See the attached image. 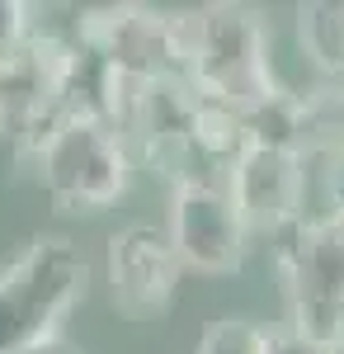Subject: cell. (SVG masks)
<instances>
[{
	"instance_id": "cell-1",
	"label": "cell",
	"mask_w": 344,
	"mask_h": 354,
	"mask_svg": "<svg viewBox=\"0 0 344 354\" xmlns=\"http://www.w3.org/2000/svg\"><path fill=\"white\" fill-rule=\"evenodd\" d=\"M90 288V260L71 236H33L0 270V354H33L61 335Z\"/></svg>"
},
{
	"instance_id": "cell-2",
	"label": "cell",
	"mask_w": 344,
	"mask_h": 354,
	"mask_svg": "<svg viewBox=\"0 0 344 354\" xmlns=\"http://www.w3.org/2000/svg\"><path fill=\"white\" fill-rule=\"evenodd\" d=\"M189 85L236 113L260 109L283 90L269 62V28L260 10L231 0L189 10Z\"/></svg>"
},
{
	"instance_id": "cell-3",
	"label": "cell",
	"mask_w": 344,
	"mask_h": 354,
	"mask_svg": "<svg viewBox=\"0 0 344 354\" xmlns=\"http://www.w3.org/2000/svg\"><path fill=\"white\" fill-rule=\"evenodd\" d=\"M76 33L38 28L10 62H0V142L33 165L61 118L76 113Z\"/></svg>"
},
{
	"instance_id": "cell-4",
	"label": "cell",
	"mask_w": 344,
	"mask_h": 354,
	"mask_svg": "<svg viewBox=\"0 0 344 354\" xmlns=\"http://www.w3.org/2000/svg\"><path fill=\"white\" fill-rule=\"evenodd\" d=\"M137 156L123 128H113L99 113H71L57 123V133L43 142L33 175L43 194L66 213H104L133 185Z\"/></svg>"
},
{
	"instance_id": "cell-5",
	"label": "cell",
	"mask_w": 344,
	"mask_h": 354,
	"mask_svg": "<svg viewBox=\"0 0 344 354\" xmlns=\"http://www.w3.org/2000/svg\"><path fill=\"white\" fill-rule=\"evenodd\" d=\"M288 298V326L344 350V222L312 213L274 245Z\"/></svg>"
},
{
	"instance_id": "cell-6",
	"label": "cell",
	"mask_w": 344,
	"mask_h": 354,
	"mask_svg": "<svg viewBox=\"0 0 344 354\" xmlns=\"http://www.w3.org/2000/svg\"><path fill=\"white\" fill-rule=\"evenodd\" d=\"M76 43L128 81H189V10H151V5H95L80 10Z\"/></svg>"
},
{
	"instance_id": "cell-7",
	"label": "cell",
	"mask_w": 344,
	"mask_h": 354,
	"mask_svg": "<svg viewBox=\"0 0 344 354\" xmlns=\"http://www.w3.org/2000/svg\"><path fill=\"white\" fill-rule=\"evenodd\" d=\"M198 109H203V95L184 76H165V81H146L137 90L133 118L123 128L137 165L170 180L175 189L189 180H212L203 175L208 161L198 151Z\"/></svg>"
},
{
	"instance_id": "cell-8",
	"label": "cell",
	"mask_w": 344,
	"mask_h": 354,
	"mask_svg": "<svg viewBox=\"0 0 344 354\" xmlns=\"http://www.w3.org/2000/svg\"><path fill=\"white\" fill-rule=\"evenodd\" d=\"M170 241L184 270L236 274L250 250V227L240 218L227 180H189L170 194Z\"/></svg>"
},
{
	"instance_id": "cell-9",
	"label": "cell",
	"mask_w": 344,
	"mask_h": 354,
	"mask_svg": "<svg viewBox=\"0 0 344 354\" xmlns=\"http://www.w3.org/2000/svg\"><path fill=\"white\" fill-rule=\"evenodd\" d=\"M104 260H108L113 307L128 322H156V317L170 312L175 283H180V270H184L170 232H160L151 222H128L108 236Z\"/></svg>"
},
{
	"instance_id": "cell-10",
	"label": "cell",
	"mask_w": 344,
	"mask_h": 354,
	"mask_svg": "<svg viewBox=\"0 0 344 354\" xmlns=\"http://www.w3.org/2000/svg\"><path fill=\"white\" fill-rule=\"evenodd\" d=\"M307 156L288 147H245L240 161L227 170V189L236 198L250 236H283L288 227L307 218Z\"/></svg>"
},
{
	"instance_id": "cell-11",
	"label": "cell",
	"mask_w": 344,
	"mask_h": 354,
	"mask_svg": "<svg viewBox=\"0 0 344 354\" xmlns=\"http://www.w3.org/2000/svg\"><path fill=\"white\" fill-rule=\"evenodd\" d=\"M297 43L321 76L344 81V0H307L292 10Z\"/></svg>"
},
{
	"instance_id": "cell-12",
	"label": "cell",
	"mask_w": 344,
	"mask_h": 354,
	"mask_svg": "<svg viewBox=\"0 0 344 354\" xmlns=\"http://www.w3.org/2000/svg\"><path fill=\"white\" fill-rule=\"evenodd\" d=\"M193 354H269V330L250 317H217L203 326Z\"/></svg>"
},
{
	"instance_id": "cell-13",
	"label": "cell",
	"mask_w": 344,
	"mask_h": 354,
	"mask_svg": "<svg viewBox=\"0 0 344 354\" xmlns=\"http://www.w3.org/2000/svg\"><path fill=\"white\" fill-rule=\"evenodd\" d=\"M33 33H38L33 5H24V0H0V62H10Z\"/></svg>"
},
{
	"instance_id": "cell-14",
	"label": "cell",
	"mask_w": 344,
	"mask_h": 354,
	"mask_svg": "<svg viewBox=\"0 0 344 354\" xmlns=\"http://www.w3.org/2000/svg\"><path fill=\"white\" fill-rule=\"evenodd\" d=\"M307 161L325 165V218L344 222V151H325V156H307Z\"/></svg>"
},
{
	"instance_id": "cell-15",
	"label": "cell",
	"mask_w": 344,
	"mask_h": 354,
	"mask_svg": "<svg viewBox=\"0 0 344 354\" xmlns=\"http://www.w3.org/2000/svg\"><path fill=\"white\" fill-rule=\"evenodd\" d=\"M269 354H340L335 345H321L312 335H302L297 326H269Z\"/></svg>"
}]
</instances>
